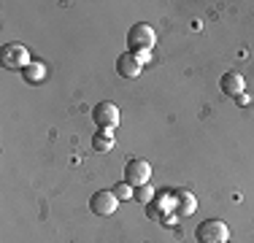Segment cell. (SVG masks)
I'll use <instances>...</instances> for the list:
<instances>
[{
  "label": "cell",
  "mask_w": 254,
  "mask_h": 243,
  "mask_svg": "<svg viewBox=\"0 0 254 243\" xmlns=\"http://www.w3.org/2000/svg\"><path fill=\"white\" fill-rule=\"evenodd\" d=\"M173 208V192H162V194H154V200L146 205V214L154 216L160 224H176V216H168L165 211Z\"/></svg>",
  "instance_id": "cell-5"
},
{
  "label": "cell",
  "mask_w": 254,
  "mask_h": 243,
  "mask_svg": "<svg viewBox=\"0 0 254 243\" xmlns=\"http://www.w3.org/2000/svg\"><path fill=\"white\" fill-rule=\"evenodd\" d=\"M0 62L8 70H22L27 62V49L22 44H3L0 46Z\"/></svg>",
  "instance_id": "cell-4"
},
{
  "label": "cell",
  "mask_w": 254,
  "mask_h": 243,
  "mask_svg": "<svg viewBox=\"0 0 254 243\" xmlns=\"http://www.w3.org/2000/svg\"><path fill=\"white\" fill-rule=\"evenodd\" d=\"M154 44H157V35L146 22H138V24H132V27L127 30V49H130V54H135L141 62L149 60Z\"/></svg>",
  "instance_id": "cell-1"
},
{
  "label": "cell",
  "mask_w": 254,
  "mask_h": 243,
  "mask_svg": "<svg viewBox=\"0 0 254 243\" xmlns=\"http://www.w3.org/2000/svg\"><path fill=\"white\" fill-rule=\"evenodd\" d=\"M149 179H152V165H149L146 160H141V157H130V160L125 162L122 181H125V184H130L132 189H135V186L149 184Z\"/></svg>",
  "instance_id": "cell-3"
},
{
  "label": "cell",
  "mask_w": 254,
  "mask_h": 243,
  "mask_svg": "<svg viewBox=\"0 0 254 243\" xmlns=\"http://www.w3.org/2000/svg\"><path fill=\"white\" fill-rule=\"evenodd\" d=\"M195 208H197V203L192 192H187V189L173 192V211H176V216H190V214H195Z\"/></svg>",
  "instance_id": "cell-9"
},
{
  "label": "cell",
  "mask_w": 254,
  "mask_h": 243,
  "mask_svg": "<svg viewBox=\"0 0 254 243\" xmlns=\"http://www.w3.org/2000/svg\"><path fill=\"white\" fill-rule=\"evenodd\" d=\"M92 119H95V124H98V130H114V127L119 124V108L114 106V103L103 100L92 108Z\"/></svg>",
  "instance_id": "cell-6"
},
{
  "label": "cell",
  "mask_w": 254,
  "mask_h": 243,
  "mask_svg": "<svg viewBox=\"0 0 254 243\" xmlns=\"http://www.w3.org/2000/svg\"><path fill=\"white\" fill-rule=\"evenodd\" d=\"M92 149L95 151H111L114 149V132L111 130H98L92 135Z\"/></svg>",
  "instance_id": "cell-12"
},
{
  "label": "cell",
  "mask_w": 254,
  "mask_h": 243,
  "mask_svg": "<svg viewBox=\"0 0 254 243\" xmlns=\"http://www.w3.org/2000/svg\"><path fill=\"white\" fill-rule=\"evenodd\" d=\"M132 200H138V203H143V205H149L154 200V189L149 184H143V186H135L132 189Z\"/></svg>",
  "instance_id": "cell-13"
},
{
  "label": "cell",
  "mask_w": 254,
  "mask_h": 243,
  "mask_svg": "<svg viewBox=\"0 0 254 243\" xmlns=\"http://www.w3.org/2000/svg\"><path fill=\"white\" fill-rule=\"evenodd\" d=\"M19 73H22V78H25L27 84H41L46 78V65L44 62H30Z\"/></svg>",
  "instance_id": "cell-11"
},
{
  "label": "cell",
  "mask_w": 254,
  "mask_h": 243,
  "mask_svg": "<svg viewBox=\"0 0 254 243\" xmlns=\"http://www.w3.org/2000/svg\"><path fill=\"white\" fill-rule=\"evenodd\" d=\"M219 87H222V92H225L227 97H241L244 89H246V81H244V76H241L238 70H227L225 76H222Z\"/></svg>",
  "instance_id": "cell-8"
},
{
  "label": "cell",
  "mask_w": 254,
  "mask_h": 243,
  "mask_svg": "<svg viewBox=\"0 0 254 243\" xmlns=\"http://www.w3.org/2000/svg\"><path fill=\"white\" fill-rule=\"evenodd\" d=\"M141 68H143V62L135 57V54H130V52L119 54V60H117V73H119V76L135 78L138 73H141Z\"/></svg>",
  "instance_id": "cell-10"
},
{
  "label": "cell",
  "mask_w": 254,
  "mask_h": 243,
  "mask_svg": "<svg viewBox=\"0 0 254 243\" xmlns=\"http://www.w3.org/2000/svg\"><path fill=\"white\" fill-rule=\"evenodd\" d=\"M111 192L117 194V200H119V203H122V200H130V197H132V186H130V184H125V181H119V184L114 186Z\"/></svg>",
  "instance_id": "cell-14"
},
{
  "label": "cell",
  "mask_w": 254,
  "mask_h": 243,
  "mask_svg": "<svg viewBox=\"0 0 254 243\" xmlns=\"http://www.w3.org/2000/svg\"><path fill=\"white\" fill-rule=\"evenodd\" d=\"M89 208H92L95 216H111L114 211L119 208V200H117V194H114L111 189H100V192L92 194Z\"/></svg>",
  "instance_id": "cell-7"
},
{
  "label": "cell",
  "mask_w": 254,
  "mask_h": 243,
  "mask_svg": "<svg viewBox=\"0 0 254 243\" xmlns=\"http://www.w3.org/2000/svg\"><path fill=\"white\" fill-rule=\"evenodd\" d=\"M227 238H230V227L222 219H205L195 230L197 243H227Z\"/></svg>",
  "instance_id": "cell-2"
}]
</instances>
